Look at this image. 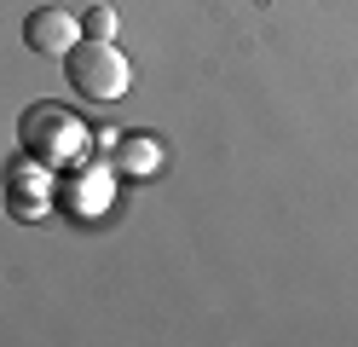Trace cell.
Segmentation results:
<instances>
[{
  "instance_id": "cell-2",
  "label": "cell",
  "mask_w": 358,
  "mask_h": 347,
  "mask_svg": "<svg viewBox=\"0 0 358 347\" xmlns=\"http://www.w3.org/2000/svg\"><path fill=\"white\" fill-rule=\"evenodd\" d=\"M76 41H81V18L64 12V6H35L24 18V46L41 53V58H64Z\"/></svg>"
},
{
  "instance_id": "cell-4",
  "label": "cell",
  "mask_w": 358,
  "mask_h": 347,
  "mask_svg": "<svg viewBox=\"0 0 358 347\" xmlns=\"http://www.w3.org/2000/svg\"><path fill=\"white\" fill-rule=\"evenodd\" d=\"M81 35H87V41H116V12H110V6H87Z\"/></svg>"
},
{
  "instance_id": "cell-3",
  "label": "cell",
  "mask_w": 358,
  "mask_h": 347,
  "mask_svg": "<svg viewBox=\"0 0 358 347\" xmlns=\"http://www.w3.org/2000/svg\"><path fill=\"white\" fill-rule=\"evenodd\" d=\"M24 139L35 145V156H76V151H87V133L64 110H52V104H41V110L24 116Z\"/></svg>"
},
{
  "instance_id": "cell-1",
  "label": "cell",
  "mask_w": 358,
  "mask_h": 347,
  "mask_svg": "<svg viewBox=\"0 0 358 347\" xmlns=\"http://www.w3.org/2000/svg\"><path fill=\"white\" fill-rule=\"evenodd\" d=\"M64 76H70V87L87 104H116L133 87V64L116 53V41H87L81 35L70 53H64Z\"/></svg>"
}]
</instances>
